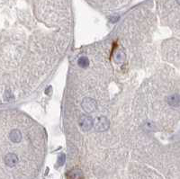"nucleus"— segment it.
Returning a JSON list of instances; mask_svg holds the SVG:
<instances>
[{"mask_svg":"<svg viewBox=\"0 0 180 179\" xmlns=\"http://www.w3.org/2000/svg\"><path fill=\"white\" fill-rule=\"evenodd\" d=\"M82 106L87 112H92L97 108V104H95V100L91 98H86L83 100Z\"/></svg>","mask_w":180,"mask_h":179,"instance_id":"1","label":"nucleus"},{"mask_svg":"<svg viewBox=\"0 0 180 179\" xmlns=\"http://www.w3.org/2000/svg\"><path fill=\"white\" fill-rule=\"evenodd\" d=\"M79 125L80 128L84 130H88L92 128L93 126V120L91 117L84 115L80 118L79 120Z\"/></svg>","mask_w":180,"mask_h":179,"instance_id":"2","label":"nucleus"},{"mask_svg":"<svg viewBox=\"0 0 180 179\" xmlns=\"http://www.w3.org/2000/svg\"><path fill=\"white\" fill-rule=\"evenodd\" d=\"M4 160L5 165L10 166V168H13L18 163V157L14 153H8L5 156Z\"/></svg>","mask_w":180,"mask_h":179,"instance_id":"3","label":"nucleus"},{"mask_svg":"<svg viewBox=\"0 0 180 179\" xmlns=\"http://www.w3.org/2000/svg\"><path fill=\"white\" fill-rule=\"evenodd\" d=\"M108 126H109V122L104 116L100 117L97 120V123H95V129L99 130V132H104L108 128Z\"/></svg>","mask_w":180,"mask_h":179,"instance_id":"4","label":"nucleus"},{"mask_svg":"<svg viewBox=\"0 0 180 179\" xmlns=\"http://www.w3.org/2000/svg\"><path fill=\"white\" fill-rule=\"evenodd\" d=\"M167 103L171 106H178L180 104V96L177 94H174L167 98Z\"/></svg>","mask_w":180,"mask_h":179,"instance_id":"5","label":"nucleus"},{"mask_svg":"<svg viewBox=\"0 0 180 179\" xmlns=\"http://www.w3.org/2000/svg\"><path fill=\"white\" fill-rule=\"evenodd\" d=\"M68 178L69 179H82L83 178V173L79 169H74L68 173Z\"/></svg>","mask_w":180,"mask_h":179,"instance_id":"6","label":"nucleus"},{"mask_svg":"<svg viewBox=\"0 0 180 179\" xmlns=\"http://www.w3.org/2000/svg\"><path fill=\"white\" fill-rule=\"evenodd\" d=\"M77 64H79V66L82 69H85L88 66V64H89V61H88V59L85 56H83V57H80L79 59V61H77Z\"/></svg>","mask_w":180,"mask_h":179,"instance_id":"7","label":"nucleus"},{"mask_svg":"<svg viewBox=\"0 0 180 179\" xmlns=\"http://www.w3.org/2000/svg\"><path fill=\"white\" fill-rule=\"evenodd\" d=\"M124 59H125V54L122 51L117 52L115 55V61L116 63H122L124 61Z\"/></svg>","mask_w":180,"mask_h":179,"instance_id":"8","label":"nucleus"},{"mask_svg":"<svg viewBox=\"0 0 180 179\" xmlns=\"http://www.w3.org/2000/svg\"><path fill=\"white\" fill-rule=\"evenodd\" d=\"M64 162H65V155L62 154V155H61V156H59V158L58 159V163H59V166H61V165L64 164Z\"/></svg>","mask_w":180,"mask_h":179,"instance_id":"9","label":"nucleus"},{"mask_svg":"<svg viewBox=\"0 0 180 179\" xmlns=\"http://www.w3.org/2000/svg\"><path fill=\"white\" fill-rule=\"evenodd\" d=\"M176 1H177V3L180 5V0H176Z\"/></svg>","mask_w":180,"mask_h":179,"instance_id":"10","label":"nucleus"}]
</instances>
